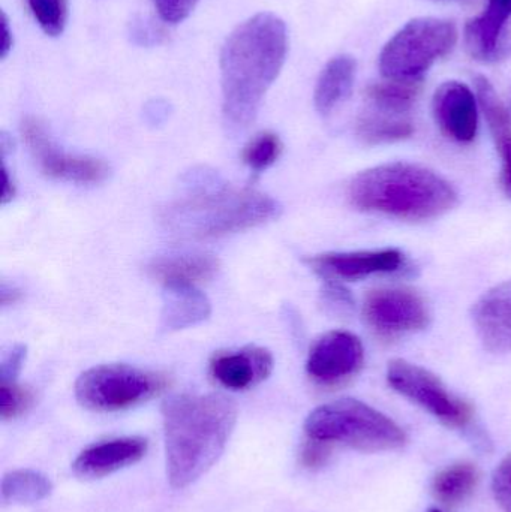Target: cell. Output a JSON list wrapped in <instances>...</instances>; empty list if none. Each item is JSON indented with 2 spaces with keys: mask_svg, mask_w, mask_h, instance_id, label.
<instances>
[{
  "mask_svg": "<svg viewBox=\"0 0 511 512\" xmlns=\"http://www.w3.org/2000/svg\"><path fill=\"white\" fill-rule=\"evenodd\" d=\"M287 53V26L270 12L248 18L228 36L221 53L222 113L231 131L254 122Z\"/></svg>",
  "mask_w": 511,
  "mask_h": 512,
  "instance_id": "1",
  "label": "cell"
},
{
  "mask_svg": "<svg viewBox=\"0 0 511 512\" xmlns=\"http://www.w3.org/2000/svg\"><path fill=\"white\" fill-rule=\"evenodd\" d=\"M162 417L168 480L174 489H185L224 453L237 406L222 394H179L165 400Z\"/></svg>",
  "mask_w": 511,
  "mask_h": 512,
  "instance_id": "2",
  "label": "cell"
},
{
  "mask_svg": "<svg viewBox=\"0 0 511 512\" xmlns=\"http://www.w3.org/2000/svg\"><path fill=\"white\" fill-rule=\"evenodd\" d=\"M348 197L356 209L408 221L438 218L458 201L453 186L429 168L393 162L363 171L351 182Z\"/></svg>",
  "mask_w": 511,
  "mask_h": 512,
  "instance_id": "3",
  "label": "cell"
},
{
  "mask_svg": "<svg viewBox=\"0 0 511 512\" xmlns=\"http://www.w3.org/2000/svg\"><path fill=\"white\" fill-rule=\"evenodd\" d=\"M281 210L278 201L261 192L210 186L168 206L162 221L177 236L213 239L266 224Z\"/></svg>",
  "mask_w": 511,
  "mask_h": 512,
  "instance_id": "4",
  "label": "cell"
},
{
  "mask_svg": "<svg viewBox=\"0 0 511 512\" xmlns=\"http://www.w3.org/2000/svg\"><path fill=\"white\" fill-rule=\"evenodd\" d=\"M312 441L348 445L360 451H389L405 444V433L395 421L354 399H341L315 409L306 418Z\"/></svg>",
  "mask_w": 511,
  "mask_h": 512,
  "instance_id": "5",
  "label": "cell"
},
{
  "mask_svg": "<svg viewBox=\"0 0 511 512\" xmlns=\"http://www.w3.org/2000/svg\"><path fill=\"white\" fill-rule=\"evenodd\" d=\"M458 41L455 24L441 18H416L405 24L380 54L381 74L387 80H420Z\"/></svg>",
  "mask_w": 511,
  "mask_h": 512,
  "instance_id": "6",
  "label": "cell"
},
{
  "mask_svg": "<svg viewBox=\"0 0 511 512\" xmlns=\"http://www.w3.org/2000/svg\"><path fill=\"white\" fill-rule=\"evenodd\" d=\"M167 384L161 373L126 364H102L81 373L75 382V397L90 411H122L158 396Z\"/></svg>",
  "mask_w": 511,
  "mask_h": 512,
  "instance_id": "7",
  "label": "cell"
},
{
  "mask_svg": "<svg viewBox=\"0 0 511 512\" xmlns=\"http://www.w3.org/2000/svg\"><path fill=\"white\" fill-rule=\"evenodd\" d=\"M387 381L393 390L422 406L447 426L462 429L473 418L471 406L453 396L434 373L423 367L405 360H393L387 369Z\"/></svg>",
  "mask_w": 511,
  "mask_h": 512,
  "instance_id": "8",
  "label": "cell"
},
{
  "mask_svg": "<svg viewBox=\"0 0 511 512\" xmlns=\"http://www.w3.org/2000/svg\"><path fill=\"white\" fill-rule=\"evenodd\" d=\"M21 134L39 168L53 179L95 185L104 182L110 174V167L101 159L63 152L36 117L23 120Z\"/></svg>",
  "mask_w": 511,
  "mask_h": 512,
  "instance_id": "9",
  "label": "cell"
},
{
  "mask_svg": "<svg viewBox=\"0 0 511 512\" xmlns=\"http://www.w3.org/2000/svg\"><path fill=\"white\" fill-rule=\"evenodd\" d=\"M363 316L372 330L383 336L413 333L429 324L425 300L411 289L381 288L368 294L363 304Z\"/></svg>",
  "mask_w": 511,
  "mask_h": 512,
  "instance_id": "10",
  "label": "cell"
},
{
  "mask_svg": "<svg viewBox=\"0 0 511 512\" xmlns=\"http://www.w3.org/2000/svg\"><path fill=\"white\" fill-rule=\"evenodd\" d=\"M365 360L362 342L348 331H330L321 336L309 352V376L320 384L344 381L362 367Z\"/></svg>",
  "mask_w": 511,
  "mask_h": 512,
  "instance_id": "11",
  "label": "cell"
},
{
  "mask_svg": "<svg viewBox=\"0 0 511 512\" xmlns=\"http://www.w3.org/2000/svg\"><path fill=\"white\" fill-rule=\"evenodd\" d=\"M432 108L438 126L447 137L458 143H471L476 138L479 114L477 99L470 87L458 81L441 84L435 92Z\"/></svg>",
  "mask_w": 511,
  "mask_h": 512,
  "instance_id": "12",
  "label": "cell"
},
{
  "mask_svg": "<svg viewBox=\"0 0 511 512\" xmlns=\"http://www.w3.org/2000/svg\"><path fill=\"white\" fill-rule=\"evenodd\" d=\"M511 0H489L483 14L465 27V44L474 59L498 60L511 48Z\"/></svg>",
  "mask_w": 511,
  "mask_h": 512,
  "instance_id": "13",
  "label": "cell"
},
{
  "mask_svg": "<svg viewBox=\"0 0 511 512\" xmlns=\"http://www.w3.org/2000/svg\"><path fill=\"white\" fill-rule=\"evenodd\" d=\"M273 370L270 351L260 346H246L237 351H221L210 361V375L228 390L242 391L269 378Z\"/></svg>",
  "mask_w": 511,
  "mask_h": 512,
  "instance_id": "14",
  "label": "cell"
},
{
  "mask_svg": "<svg viewBox=\"0 0 511 512\" xmlns=\"http://www.w3.org/2000/svg\"><path fill=\"white\" fill-rule=\"evenodd\" d=\"M306 262L315 273L327 279L360 280L372 274L398 271L404 265V255L398 249H383L318 255Z\"/></svg>",
  "mask_w": 511,
  "mask_h": 512,
  "instance_id": "15",
  "label": "cell"
},
{
  "mask_svg": "<svg viewBox=\"0 0 511 512\" xmlns=\"http://www.w3.org/2000/svg\"><path fill=\"white\" fill-rule=\"evenodd\" d=\"M146 453L147 441L144 438L111 439L81 451L72 463V471L84 480H96L135 465Z\"/></svg>",
  "mask_w": 511,
  "mask_h": 512,
  "instance_id": "16",
  "label": "cell"
},
{
  "mask_svg": "<svg viewBox=\"0 0 511 512\" xmlns=\"http://www.w3.org/2000/svg\"><path fill=\"white\" fill-rule=\"evenodd\" d=\"M473 319L486 349L511 351V280L495 286L477 301Z\"/></svg>",
  "mask_w": 511,
  "mask_h": 512,
  "instance_id": "17",
  "label": "cell"
},
{
  "mask_svg": "<svg viewBox=\"0 0 511 512\" xmlns=\"http://www.w3.org/2000/svg\"><path fill=\"white\" fill-rule=\"evenodd\" d=\"M477 98L501 158V186L511 200V113L485 77L476 78Z\"/></svg>",
  "mask_w": 511,
  "mask_h": 512,
  "instance_id": "18",
  "label": "cell"
},
{
  "mask_svg": "<svg viewBox=\"0 0 511 512\" xmlns=\"http://www.w3.org/2000/svg\"><path fill=\"white\" fill-rule=\"evenodd\" d=\"M218 268V259L212 255H171L155 259L149 274L164 286H197L212 279Z\"/></svg>",
  "mask_w": 511,
  "mask_h": 512,
  "instance_id": "19",
  "label": "cell"
},
{
  "mask_svg": "<svg viewBox=\"0 0 511 512\" xmlns=\"http://www.w3.org/2000/svg\"><path fill=\"white\" fill-rule=\"evenodd\" d=\"M356 77V60L339 54L327 62L315 86L314 102L318 113L327 116L350 96Z\"/></svg>",
  "mask_w": 511,
  "mask_h": 512,
  "instance_id": "20",
  "label": "cell"
},
{
  "mask_svg": "<svg viewBox=\"0 0 511 512\" xmlns=\"http://www.w3.org/2000/svg\"><path fill=\"white\" fill-rule=\"evenodd\" d=\"M210 303L197 286H165L162 327L183 330L209 318Z\"/></svg>",
  "mask_w": 511,
  "mask_h": 512,
  "instance_id": "21",
  "label": "cell"
},
{
  "mask_svg": "<svg viewBox=\"0 0 511 512\" xmlns=\"http://www.w3.org/2000/svg\"><path fill=\"white\" fill-rule=\"evenodd\" d=\"M413 122L408 116L368 108L357 122V135L368 144L395 143L411 137Z\"/></svg>",
  "mask_w": 511,
  "mask_h": 512,
  "instance_id": "22",
  "label": "cell"
},
{
  "mask_svg": "<svg viewBox=\"0 0 511 512\" xmlns=\"http://www.w3.org/2000/svg\"><path fill=\"white\" fill-rule=\"evenodd\" d=\"M420 80H387L371 84L366 90L369 108L384 113L408 116L420 93Z\"/></svg>",
  "mask_w": 511,
  "mask_h": 512,
  "instance_id": "23",
  "label": "cell"
},
{
  "mask_svg": "<svg viewBox=\"0 0 511 512\" xmlns=\"http://www.w3.org/2000/svg\"><path fill=\"white\" fill-rule=\"evenodd\" d=\"M53 492V484L41 472L20 469L2 480V499L6 504L30 505L44 501Z\"/></svg>",
  "mask_w": 511,
  "mask_h": 512,
  "instance_id": "24",
  "label": "cell"
},
{
  "mask_svg": "<svg viewBox=\"0 0 511 512\" xmlns=\"http://www.w3.org/2000/svg\"><path fill=\"white\" fill-rule=\"evenodd\" d=\"M479 483V471L471 463H458L449 466L435 477V498L444 504H456L471 495Z\"/></svg>",
  "mask_w": 511,
  "mask_h": 512,
  "instance_id": "25",
  "label": "cell"
},
{
  "mask_svg": "<svg viewBox=\"0 0 511 512\" xmlns=\"http://www.w3.org/2000/svg\"><path fill=\"white\" fill-rule=\"evenodd\" d=\"M30 14L45 35L60 36L68 21V0H26Z\"/></svg>",
  "mask_w": 511,
  "mask_h": 512,
  "instance_id": "26",
  "label": "cell"
},
{
  "mask_svg": "<svg viewBox=\"0 0 511 512\" xmlns=\"http://www.w3.org/2000/svg\"><path fill=\"white\" fill-rule=\"evenodd\" d=\"M282 153V143L278 135L263 132L249 141L243 150V161L251 170L264 171L272 167Z\"/></svg>",
  "mask_w": 511,
  "mask_h": 512,
  "instance_id": "27",
  "label": "cell"
},
{
  "mask_svg": "<svg viewBox=\"0 0 511 512\" xmlns=\"http://www.w3.org/2000/svg\"><path fill=\"white\" fill-rule=\"evenodd\" d=\"M35 396L30 388L18 385L17 382H2L0 384V417L2 420H12L20 417L32 406Z\"/></svg>",
  "mask_w": 511,
  "mask_h": 512,
  "instance_id": "28",
  "label": "cell"
},
{
  "mask_svg": "<svg viewBox=\"0 0 511 512\" xmlns=\"http://www.w3.org/2000/svg\"><path fill=\"white\" fill-rule=\"evenodd\" d=\"M200 0H153L156 11L164 23L179 24L189 17Z\"/></svg>",
  "mask_w": 511,
  "mask_h": 512,
  "instance_id": "29",
  "label": "cell"
},
{
  "mask_svg": "<svg viewBox=\"0 0 511 512\" xmlns=\"http://www.w3.org/2000/svg\"><path fill=\"white\" fill-rule=\"evenodd\" d=\"M492 490L503 511L511 512V454L495 469Z\"/></svg>",
  "mask_w": 511,
  "mask_h": 512,
  "instance_id": "30",
  "label": "cell"
},
{
  "mask_svg": "<svg viewBox=\"0 0 511 512\" xmlns=\"http://www.w3.org/2000/svg\"><path fill=\"white\" fill-rule=\"evenodd\" d=\"M26 360V346L15 345L3 355L0 361V379L2 382H15Z\"/></svg>",
  "mask_w": 511,
  "mask_h": 512,
  "instance_id": "31",
  "label": "cell"
},
{
  "mask_svg": "<svg viewBox=\"0 0 511 512\" xmlns=\"http://www.w3.org/2000/svg\"><path fill=\"white\" fill-rule=\"evenodd\" d=\"M327 457H329V445L309 439V444L303 450L305 465L309 468H317L326 463Z\"/></svg>",
  "mask_w": 511,
  "mask_h": 512,
  "instance_id": "32",
  "label": "cell"
},
{
  "mask_svg": "<svg viewBox=\"0 0 511 512\" xmlns=\"http://www.w3.org/2000/svg\"><path fill=\"white\" fill-rule=\"evenodd\" d=\"M132 35L137 38L140 44H153L158 42L161 38V29L159 27L152 26L149 21L140 20L135 23L134 29H132Z\"/></svg>",
  "mask_w": 511,
  "mask_h": 512,
  "instance_id": "33",
  "label": "cell"
},
{
  "mask_svg": "<svg viewBox=\"0 0 511 512\" xmlns=\"http://www.w3.org/2000/svg\"><path fill=\"white\" fill-rule=\"evenodd\" d=\"M2 41H0V57L5 60L8 54L11 53L12 44H14V36H12V29L9 26L8 17L5 12H2Z\"/></svg>",
  "mask_w": 511,
  "mask_h": 512,
  "instance_id": "34",
  "label": "cell"
},
{
  "mask_svg": "<svg viewBox=\"0 0 511 512\" xmlns=\"http://www.w3.org/2000/svg\"><path fill=\"white\" fill-rule=\"evenodd\" d=\"M2 203H8L11 200L12 195H14V186H12L11 180H9L8 170H6L5 165L2 168Z\"/></svg>",
  "mask_w": 511,
  "mask_h": 512,
  "instance_id": "35",
  "label": "cell"
},
{
  "mask_svg": "<svg viewBox=\"0 0 511 512\" xmlns=\"http://www.w3.org/2000/svg\"><path fill=\"white\" fill-rule=\"evenodd\" d=\"M428 512H441V511H438V510H431V511H428Z\"/></svg>",
  "mask_w": 511,
  "mask_h": 512,
  "instance_id": "36",
  "label": "cell"
}]
</instances>
